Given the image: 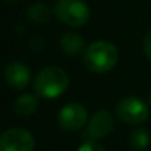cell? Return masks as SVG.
Masks as SVG:
<instances>
[{
    "label": "cell",
    "mask_w": 151,
    "mask_h": 151,
    "mask_svg": "<svg viewBox=\"0 0 151 151\" xmlns=\"http://www.w3.org/2000/svg\"><path fill=\"white\" fill-rule=\"evenodd\" d=\"M4 1H9V3H13V1H18V0H4Z\"/></svg>",
    "instance_id": "obj_15"
},
{
    "label": "cell",
    "mask_w": 151,
    "mask_h": 151,
    "mask_svg": "<svg viewBox=\"0 0 151 151\" xmlns=\"http://www.w3.org/2000/svg\"><path fill=\"white\" fill-rule=\"evenodd\" d=\"M4 79L13 90H25L31 82V70L22 62H10L4 69Z\"/></svg>",
    "instance_id": "obj_8"
},
{
    "label": "cell",
    "mask_w": 151,
    "mask_h": 151,
    "mask_svg": "<svg viewBox=\"0 0 151 151\" xmlns=\"http://www.w3.org/2000/svg\"><path fill=\"white\" fill-rule=\"evenodd\" d=\"M87 119H88L87 109L79 103H69V104L63 106L57 114L59 126L69 132L82 129L84 125L87 123Z\"/></svg>",
    "instance_id": "obj_6"
},
{
    "label": "cell",
    "mask_w": 151,
    "mask_h": 151,
    "mask_svg": "<svg viewBox=\"0 0 151 151\" xmlns=\"http://www.w3.org/2000/svg\"><path fill=\"white\" fill-rule=\"evenodd\" d=\"M82 62L88 70L94 73H106L117 65L119 50L111 41L97 40L85 47Z\"/></svg>",
    "instance_id": "obj_1"
},
{
    "label": "cell",
    "mask_w": 151,
    "mask_h": 151,
    "mask_svg": "<svg viewBox=\"0 0 151 151\" xmlns=\"http://www.w3.org/2000/svg\"><path fill=\"white\" fill-rule=\"evenodd\" d=\"M53 10L59 21L75 28L85 25L90 19V7L82 0H57Z\"/></svg>",
    "instance_id": "obj_3"
},
{
    "label": "cell",
    "mask_w": 151,
    "mask_h": 151,
    "mask_svg": "<svg viewBox=\"0 0 151 151\" xmlns=\"http://www.w3.org/2000/svg\"><path fill=\"white\" fill-rule=\"evenodd\" d=\"M13 109H15L18 116L28 117V116H31V114H34L37 111V109H38V97L35 94H29V93L21 94L15 100Z\"/></svg>",
    "instance_id": "obj_10"
},
{
    "label": "cell",
    "mask_w": 151,
    "mask_h": 151,
    "mask_svg": "<svg viewBox=\"0 0 151 151\" xmlns=\"http://www.w3.org/2000/svg\"><path fill=\"white\" fill-rule=\"evenodd\" d=\"M28 18L34 24H47L51 18V9L44 3H34L28 7Z\"/></svg>",
    "instance_id": "obj_11"
},
{
    "label": "cell",
    "mask_w": 151,
    "mask_h": 151,
    "mask_svg": "<svg viewBox=\"0 0 151 151\" xmlns=\"http://www.w3.org/2000/svg\"><path fill=\"white\" fill-rule=\"evenodd\" d=\"M35 139L24 128H10L0 134V151H34Z\"/></svg>",
    "instance_id": "obj_5"
},
{
    "label": "cell",
    "mask_w": 151,
    "mask_h": 151,
    "mask_svg": "<svg viewBox=\"0 0 151 151\" xmlns=\"http://www.w3.org/2000/svg\"><path fill=\"white\" fill-rule=\"evenodd\" d=\"M117 117L128 125H141L150 116V107L138 97H125L116 106Z\"/></svg>",
    "instance_id": "obj_4"
},
{
    "label": "cell",
    "mask_w": 151,
    "mask_h": 151,
    "mask_svg": "<svg viewBox=\"0 0 151 151\" xmlns=\"http://www.w3.org/2000/svg\"><path fill=\"white\" fill-rule=\"evenodd\" d=\"M69 87V75L59 66H46L34 78V91L38 97L56 99Z\"/></svg>",
    "instance_id": "obj_2"
},
{
    "label": "cell",
    "mask_w": 151,
    "mask_h": 151,
    "mask_svg": "<svg viewBox=\"0 0 151 151\" xmlns=\"http://www.w3.org/2000/svg\"><path fill=\"white\" fill-rule=\"evenodd\" d=\"M59 44H60V49L65 51L66 54H69V56H78V54L84 53V50H85L84 38L78 32H73V31L65 32L60 37Z\"/></svg>",
    "instance_id": "obj_9"
},
{
    "label": "cell",
    "mask_w": 151,
    "mask_h": 151,
    "mask_svg": "<svg viewBox=\"0 0 151 151\" xmlns=\"http://www.w3.org/2000/svg\"><path fill=\"white\" fill-rule=\"evenodd\" d=\"M76 151H104V148L99 145L96 141H85Z\"/></svg>",
    "instance_id": "obj_13"
},
{
    "label": "cell",
    "mask_w": 151,
    "mask_h": 151,
    "mask_svg": "<svg viewBox=\"0 0 151 151\" xmlns=\"http://www.w3.org/2000/svg\"><path fill=\"white\" fill-rule=\"evenodd\" d=\"M148 103H151V93H150V96H148Z\"/></svg>",
    "instance_id": "obj_16"
},
{
    "label": "cell",
    "mask_w": 151,
    "mask_h": 151,
    "mask_svg": "<svg viewBox=\"0 0 151 151\" xmlns=\"http://www.w3.org/2000/svg\"><path fill=\"white\" fill-rule=\"evenodd\" d=\"M114 129V117L107 110H99L96 111L91 119L88 120L87 126V141H99L106 138L111 131Z\"/></svg>",
    "instance_id": "obj_7"
},
{
    "label": "cell",
    "mask_w": 151,
    "mask_h": 151,
    "mask_svg": "<svg viewBox=\"0 0 151 151\" xmlns=\"http://www.w3.org/2000/svg\"><path fill=\"white\" fill-rule=\"evenodd\" d=\"M142 49H144V53L145 56L151 60V31H148L142 40Z\"/></svg>",
    "instance_id": "obj_14"
},
{
    "label": "cell",
    "mask_w": 151,
    "mask_h": 151,
    "mask_svg": "<svg viewBox=\"0 0 151 151\" xmlns=\"http://www.w3.org/2000/svg\"><path fill=\"white\" fill-rule=\"evenodd\" d=\"M150 144V135L147 132V129L144 128H137L131 132L129 135V145L135 151H142L145 150Z\"/></svg>",
    "instance_id": "obj_12"
}]
</instances>
